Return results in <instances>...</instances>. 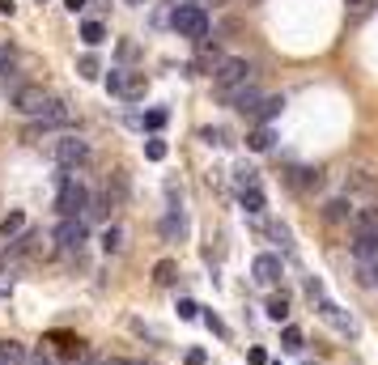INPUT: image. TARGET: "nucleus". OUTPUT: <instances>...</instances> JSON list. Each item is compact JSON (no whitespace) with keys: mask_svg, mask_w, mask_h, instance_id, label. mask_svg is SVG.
I'll return each mask as SVG.
<instances>
[{"mask_svg":"<svg viewBox=\"0 0 378 365\" xmlns=\"http://www.w3.org/2000/svg\"><path fill=\"white\" fill-rule=\"evenodd\" d=\"M170 26H175L183 38H196V43H204V34H208V13H204L200 5H175V13H170Z\"/></svg>","mask_w":378,"mask_h":365,"instance_id":"1","label":"nucleus"},{"mask_svg":"<svg viewBox=\"0 0 378 365\" xmlns=\"http://www.w3.org/2000/svg\"><path fill=\"white\" fill-rule=\"evenodd\" d=\"M85 200H89V191H85L73 174H60V195H56L60 217H81V213H85Z\"/></svg>","mask_w":378,"mask_h":365,"instance_id":"2","label":"nucleus"},{"mask_svg":"<svg viewBox=\"0 0 378 365\" xmlns=\"http://www.w3.org/2000/svg\"><path fill=\"white\" fill-rule=\"evenodd\" d=\"M145 73H128V68H111V77H106V89L111 94H119V98H128V102H136V98H145Z\"/></svg>","mask_w":378,"mask_h":365,"instance_id":"3","label":"nucleus"},{"mask_svg":"<svg viewBox=\"0 0 378 365\" xmlns=\"http://www.w3.org/2000/svg\"><path fill=\"white\" fill-rule=\"evenodd\" d=\"M85 238H89V225H85L81 217H64V221L56 225V234H51V242H56L60 251H81Z\"/></svg>","mask_w":378,"mask_h":365,"instance_id":"4","label":"nucleus"},{"mask_svg":"<svg viewBox=\"0 0 378 365\" xmlns=\"http://www.w3.org/2000/svg\"><path fill=\"white\" fill-rule=\"evenodd\" d=\"M212 81H217V89L226 94V89H234V85L251 81V64H247V60H238V56H230V60H217V73H212Z\"/></svg>","mask_w":378,"mask_h":365,"instance_id":"5","label":"nucleus"},{"mask_svg":"<svg viewBox=\"0 0 378 365\" xmlns=\"http://www.w3.org/2000/svg\"><path fill=\"white\" fill-rule=\"evenodd\" d=\"M85 158H89V144H85V140H77V136H64V140H56V162H60L64 170H77Z\"/></svg>","mask_w":378,"mask_h":365,"instance_id":"6","label":"nucleus"},{"mask_svg":"<svg viewBox=\"0 0 378 365\" xmlns=\"http://www.w3.org/2000/svg\"><path fill=\"white\" fill-rule=\"evenodd\" d=\"M73 119V111H68V102H60V98H47V107H43V115H38V128H30L26 136H38L43 128H64Z\"/></svg>","mask_w":378,"mask_h":365,"instance_id":"7","label":"nucleus"},{"mask_svg":"<svg viewBox=\"0 0 378 365\" xmlns=\"http://www.w3.org/2000/svg\"><path fill=\"white\" fill-rule=\"evenodd\" d=\"M13 107H17L22 115H43V107H47V94H43L38 85H17V94H13Z\"/></svg>","mask_w":378,"mask_h":365,"instance_id":"8","label":"nucleus"},{"mask_svg":"<svg viewBox=\"0 0 378 365\" xmlns=\"http://www.w3.org/2000/svg\"><path fill=\"white\" fill-rule=\"evenodd\" d=\"M251 276H255V285H277L281 281V255H255Z\"/></svg>","mask_w":378,"mask_h":365,"instance_id":"9","label":"nucleus"},{"mask_svg":"<svg viewBox=\"0 0 378 365\" xmlns=\"http://www.w3.org/2000/svg\"><path fill=\"white\" fill-rule=\"evenodd\" d=\"M319 315H323V319H328L332 327H340V332H349V336L357 332V323H353V319L344 315V310H340L336 301H328V297H319Z\"/></svg>","mask_w":378,"mask_h":365,"instance_id":"10","label":"nucleus"},{"mask_svg":"<svg viewBox=\"0 0 378 365\" xmlns=\"http://www.w3.org/2000/svg\"><path fill=\"white\" fill-rule=\"evenodd\" d=\"M349 221H353V234H370V238H378V204L357 208V213H353Z\"/></svg>","mask_w":378,"mask_h":365,"instance_id":"11","label":"nucleus"},{"mask_svg":"<svg viewBox=\"0 0 378 365\" xmlns=\"http://www.w3.org/2000/svg\"><path fill=\"white\" fill-rule=\"evenodd\" d=\"M349 217H353V200H328V204H323V221H328V225H340Z\"/></svg>","mask_w":378,"mask_h":365,"instance_id":"12","label":"nucleus"},{"mask_svg":"<svg viewBox=\"0 0 378 365\" xmlns=\"http://www.w3.org/2000/svg\"><path fill=\"white\" fill-rule=\"evenodd\" d=\"M353 255H357V264H378V238H370V234H357V242H353Z\"/></svg>","mask_w":378,"mask_h":365,"instance_id":"13","label":"nucleus"},{"mask_svg":"<svg viewBox=\"0 0 378 365\" xmlns=\"http://www.w3.org/2000/svg\"><path fill=\"white\" fill-rule=\"evenodd\" d=\"M26 344H17V340H0V365H26Z\"/></svg>","mask_w":378,"mask_h":365,"instance_id":"14","label":"nucleus"},{"mask_svg":"<svg viewBox=\"0 0 378 365\" xmlns=\"http://www.w3.org/2000/svg\"><path fill=\"white\" fill-rule=\"evenodd\" d=\"M281 111H285V98H281V94H277V98H263L259 107H255V115H259L263 124H272V119H277Z\"/></svg>","mask_w":378,"mask_h":365,"instance_id":"15","label":"nucleus"},{"mask_svg":"<svg viewBox=\"0 0 378 365\" xmlns=\"http://www.w3.org/2000/svg\"><path fill=\"white\" fill-rule=\"evenodd\" d=\"M238 204L247 208L251 217H259V213H263V191H259V187H247V191H238Z\"/></svg>","mask_w":378,"mask_h":365,"instance_id":"16","label":"nucleus"},{"mask_svg":"<svg viewBox=\"0 0 378 365\" xmlns=\"http://www.w3.org/2000/svg\"><path fill=\"white\" fill-rule=\"evenodd\" d=\"M102 251H106V255H119V251H124V230H119V225H106V230H102Z\"/></svg>","mask_w":378,"mask_h":365,"instance_id":"17","label":"nucleus"},{"mask_svg":"<svg viewBox=\"0 0 378 365\" xmlns=\"http://www.w3.org/2000/svg\"><path fill=\"white\" fill-rule=\"evenodd\" d=\"M344 187H349V191H361V195H374V191H378V179H370L365 170H357V174H349Z\"/></svg>","mask_w":378,"mask_h":365,"instance_id":"18","label":"nucleus"},{"mask_svg":"<svg viewBox=\"0 0 378 365\" xmlns=\"http://www.w3.org/2000/svg\"><path fill=\"white\" fill-rule=\"evenodd\" d=\"M247 144H251L255 153H268V149H272V128H268V124H259V128L247 136Z\"/></svg>","mask_w":378,"mask_h":365,"instance_id":"19","label":"nucleus"},{"mask_svg":"<svg viewBox=\"0 0 378 365\" xmlns=\"http://www.w3.org/2000/svg\"><path fill=\"white\" fill-rule=\"evenodd\" d=\"M268 319H272V323H285V319H289V297H285V293L268 297Z\"/></svg>","mask_w":378,"mask_h":365,"instance_id":"20","label":"nucleus"},{"mask_svg":"<svg viewBox=\"0 0 378 365\" xmlns=\"http://www.w3.org/2000/svg\"><path fill=\"white\" fill-rule=\"evenodd\" d=\"M153 281L157 285H175L179 281V264H175V259H161V264L153 268Z\"/></svg>","mask_w":378,"mask_h":365,"instance_id":"21","label":"nucleus"},{"mask_svg":"<svg viewBox=\"0 0 378 365\" xmlns=\"http://www.w3.org/2000/svg\"><path fill=\"white\" fill-rule=\"evenodd\" d=\"M302 344H306V336H302L298 327H285V332H281V348H285V352H302Z\"/></svg>","mask_w":378,"mask_h":365,"instance_id":"22","label":"nucleus"},{"mask_svg":"<svg viewBox=\"0 0 378 365\" xmlns=\"http://www.w3.org/2000/svg\"><path fill=\"white\" fill-rule=\"evenodd\" d=\"M22 230H26V217L22 213H9L5 221H0V234H5V238H17Z\"/></svg>","mask_w":378,"mask_h":365,"instance_id":"23","label":"nucleus"},{"mask_svg":"<svg viewBox=\"0 0 378 365\" xmlns=\"http://www.w3.org/2000/svg\"><path fill=\"white\" fill-rule=\"evenodd\" d=\"M81 38H85L89 47H98V43L106 38V26H102V22H85V26H81Z\"/></svg>","mask_w":378,"mask_h":365,"instance_id":"24","label":"nucleus"},{"mask_svg":"<svg viewBox=\"0 0 378 365\" xmlns=\"http://www.w3.org/2000/svg\"><path fill=\"white\" fill-rule=\"evenodd\" d=\"M183 230H187V221H183V217H179V213H170V217H166V221H161V234H166V238H179V234H183Z\"/></svg>","mask_w":378,"mask_h":365,"instance_id":"25","label":"nucleus"},{"mask_svg":"<svg viewBox=\"0 0 378 365\" xmlns=\"http://www.w3.org/2000/svg\"><path fill=\"white\" fill-rule=\"evenodd\" d=\"M234 174H238V191H247V187H259V170H251V166H238Z\"/></svg>","mask_w":378,"mask_h":365,"instance_id":"26","label":"nucleus"},{"mask_svg":"<svg viewBox=\"0 0 378 365\" xmlns=\"http://www.w3.org/2000/svg\"><path fill=\"white\" fill-rule=\"evenodd\" d=\"M145 158H149V162H161V158H166V140H157V136L145 140Z\"/></svg>","mask_w":378,"mask_h":365,"instance_id":"27","label":"nucleus"},{"mask_svg":"<svg viewBox=\"0 0 378 365\" xmlns=\"http://www.w3.org/2000/svg\"><path fill=\"white\" fill-rule=\"evenodd\" d=\"M77 73H81L85 81H94V77H98V56H81V64H77Z\"/></svg>","mask_w":378,"mask_h":365,"instance_id":"28","label":"nucleus"},{"mask_svg":"<svg viewBox=\"0 0 378 365\" xmlns=\"http://www.w3.org/2000/svg\"><path fill=\"white\" fill-rule=\"evenodd\" d=\"M179 319H200V306H196L191 297H183V301H179Z\"/></svg>","mask_w":378,"mask_h":365,"instance_id":"29","label":"nucleus"},{"mask_svg":"<svg viewBox=\"0 0 378 365\" xmlns=\"http://www.w3.org/2000/svg\"><path fill=\"white\" fill-rule=\"evenodd\" d=\"M145 128H149V132L166 128V111H149V115H145Z\"/></svg>","mask_w":378,"mask_h":365,"instance_id":"30","label":"nucleus"},{"mask_svg":"<svg viewBox=\"0 0 378 365\" xmlns=\"http://www.w3.org/2000/svg\"><path fill=\"white\" fill-rule=\"evenodd\" d=\"M204 323H208V332H217V336H221V340H226V336H230V332H226V323H221V319H217V315H212V310H208V315H204Z\"/></svg>","mask_w":378,"mask_h":365,"instance_id":"31","label":"nucleus"},{"mask_svg":"<svg viewBox=\"0 0 378 365\" xmlns=\"http://www.w3.org/2000/svg\"><path fill=\"white\" fill-rule=\"evenodd\" d=\"M200 136H204L208 144H226V128H204Z\"/></svg>","mask_w":378,"mask_h":365,"instance_id":"32","label":"nucleus"},{"mask_svg":"<svg viewBox=\"0 0 378 365\" xmlns=\"http://www.w3.org/2000/svg\"><path fill=\"white\" fill-rule=\"evenodd\" d=\"M247 361H251V365H268V352H263V348H251Z\"/></svg>","mask_w":378,"mask_h":365,"instance_id":"33","label":"nucleus"},{"mask_svg":"<svg viewBox=\"0 0 378 365\" xmlns=\"http://www.w3.org/2000/svg\"><path fill=\"white\" fill-rule=\"evenodd\" d=\"M26 365H56V361H51L47 352H34V357H26Z\"/></svg>","mask_w":378,"mask_h":365,"instance_id":"34","label":"nucleus"},{"mask_svg":"<svg viewBox=\"0 0 378 365\" xmlns=\"http://www.w3.org/2000/svg\"><path fill=\"white\" fill-rule=\"evenodd\" d=\"M204 361H208L204 348H191V352H187V365H204Z\"/></svg>","mask_w":378,"mask_h":365,"instance_id":"35","label":"nucleus"},{"mask_svg":"<svg viewBox=\"0 0 378 365\" xmlns=\"http://www.w3.org/2000/svg\"><path fill=\"white\" fill-rule=\"evenodd\" d=\"M85 5H89V0H64V9H68V13H81Z\"/></svg>","mask_w":378,"mask_h":365,"instance_id":"36","label":"nucleus"},{"mask_svg":"<svg viewBox=\"0 0 378 365\" xmlns=\"http://www.w3.org/2000/svg\"><path fill=\"white\" fill-rule=\"evenodd\" d=\"M13 9H17L13 0H0V13H9V17H13Z\"/></svg>","mask_w":378,"mask_h":365,"instance_id":"37","label":"nucleus"},{"mask_svg":"<svg viewBox=\"0 0 378 365\" xmlns=\"http://www.w3.org/2000/svg\"><path fill=\"white\" fill-rule=\"evenodd\" d=\"M98 365H128V361H119V357H111V361H98Z\"/></svg>","mask_w":378,"mask_h":365,"instance_id":"38","label":"nucleus"},{"mask_svg":"<svg viewBox=\"0 0 378 365\" xmlns=\"http://www.w3.org/2000/svg\"><path fill=\"white\" fill-rule=\"evenodd\" d=\"M77 365H98V361H94V357H81V361H77Z\"/></svg>","mask_w":378,"mask_h":365,"instance_id":"39","label":"nucleus"},{"mask_svg":"<svg viewBox=\"0 0 378 365\" xmlns=\"http://www.w3.org/2000/svg\"><path fill=\"white\" fill-rule=\"evenodd\" d=\"M349 5H357V9H365V5H370V0H349Z\"/></svg>","mask_w":378,"mask_h":365,"instance_id":"40","label":"nucleus"},{"mask_svg":"<svg viewBox=\"0 0 378 365\" xmlns=\"http://www.w3.org/2000/svg\"><path fill=\"white\" fill-rule=\"evenodd\" d=\"M374 285H378V264H374Z\"/></svg>","mask_w":378,"mask_h":365,"instance_id":"41","label":"nucleus"},{"mask_svg":"<svg viewBox=\"0 0 378 365\" xmlns=\"http://www.w3.org/2000/svg\"><path fill=\"white\" fill-rule=\"evenodd\" d=\"M128 5H145V0H128Z\"/></svg>","mask_w":378,"mask_h":365,"instance_id":"42","label":"nucleus"},{"mask_svg":"<svg viewBox=\"0 0 378 365\" xmlns=\"http://www.w3.org/2000/svg\"><path fill=\"white\" fill-rule=\"evenodd\" d=\"M128 365H145V361H128Z\"/></svg>","mask_w":378,"mask_h":365,"instance_id":"43","label":"nucleus"},{"mask_svg":"<svg viewBox=\"0 0 378 365\" xmlns=\"http://www.w3.org/2000/svg\"><path fill=\"white\" fill-rule=\"evenodd\" d=\"M38 5H47V0H38Z\"/></svg>","mask_w":378,"mask_h":365,"instance_id":"44","label":"nucleus"}]
</instances>
